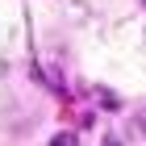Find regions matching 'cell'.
I'll return each mask as SVG.
<instances>
[{"label":"cell","mask_w":146,"mask_h":146,"mask_svg":"<svg viewBox=\"0 0 146 146\" xmlns=\"http://www.w3.org/2000/svg\"><path fill=\"white\" fill-rule=\"evenodd\" d=\"M50 146H75V134H54V142Z\"/></svg>","instance_id":"1"},{"label":"cell","mask_w":146,"mask_h":146,"mask_svg":"<svg viewBox=\"0 0 146 146\" xmlns=\"http://www.w3.org/2000/svg\"><path fill=\"white\" fill-rule=\"evenodd\" d=\"M138 129H142V134H146V117H142V121H138Z\"/></svg>","instance_id":"2"}]
</instances>
